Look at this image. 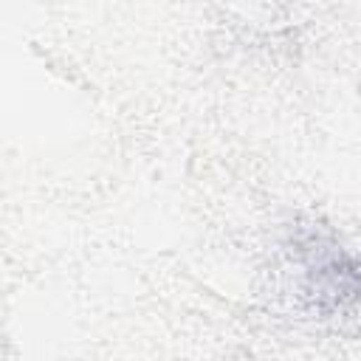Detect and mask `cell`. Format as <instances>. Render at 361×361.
Listing matches in <instances>:
<instances>
[{
	"label": "cell",
	"instance_id": "obj_1",
	"mask_svg": "<svg viewBox=\"0 0 361 361\" xmlns=\"http://www.w3.org/2000/svg\"><path fill=\"white\" fill-rule=\"evenodd\" d=\"M296 288L324 316L361 310V254L322 226H299L288 240Z\"/></svg>",
	"mask_w": 361,
	"mask_h": 361
}]
</instances>
